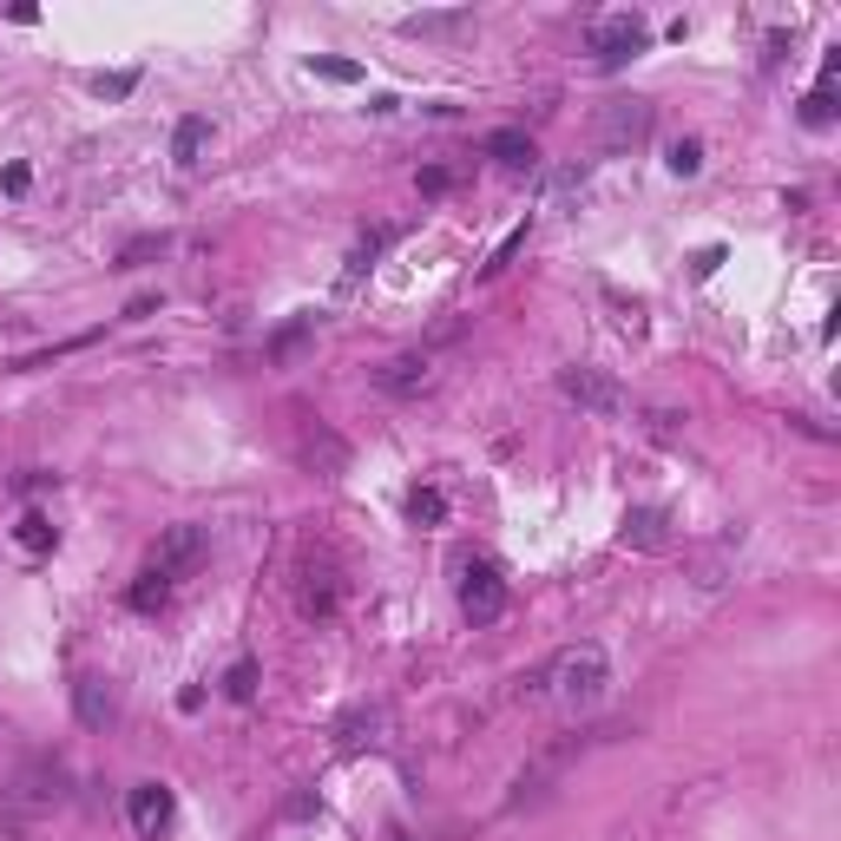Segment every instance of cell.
<instances>
[{"mask_svg":"<svg viewBox=\"0 0 841 841\" xmlns=\"http://www.w3.org/2000/svg\"><path fill=\"white\" fill-rule=\"evenodd\" d=\"M487 158L493 165H506V171H526V165H533V139H526L520 126H506V132H493L487 139Z\"/></svg>","mask_w":841,"mask_h":841,"instance_id":"obj_14","label":"cell"},{"mask_svg":"<svg viewBox=\"0 0 841 841\" xmlns=\"http://www.w3.org/2000/svg\"><path fill=\"white\" fill-rule=\"evenodd\" d=\"M651 139V99H612L598 112V151H637Z\"/></svg>","mask_w":841,"mask_h":841,"instance_id":"obj_8","label":"cell"},{"mask_svg":"<svg viewBox=\"0 0 841 841\" xmlns=\"http://www.w3.org/2000/svg\"><path fill=\"white\" fill-rule=\"evenodd\" d=\"M132 86H139V72H99V79H92V92H99V99H126Z\"/></svg>","mask_w":841,"mask_h":841,"instance_id":"obj_26","label":"cell"},{"mask_svg":"<svg viewBox=\"0 0 841 841\" xmlns=\"http://www.w3.org/2000/svg\"><path fill=\"white\" fill-rule=\"evenodd\" d=\"M408 520H415V526H441V520H447V493L441 487H415L408 493Z\"/></svg>","mask_w":841,"mask_h":841,"instance_id":"obj_19","label":"cell"},{"mask_svg":"<svg viewBox=\"0 0 841 841\" xmlns=\"http://www.w3.org/2000/svg\"><path fill=\"white\" fill-rule=\"evenodd\" d=\"M572 198H585V165H565L560 178H553V210H565Z\"/></svg>","mask_w":841,"mask_h":841,"instance_id":"obj_22","label":"cell"},{"mask_svg":"<svg viewBox=\"0 0 841 841\" xmlns=\"http://www.w3.org/2000/svg\"><path fill=\"white\" fill-rule=\"evenodd\" d=\"M619 546L625 553H664L671 546V513L664 506H631L625 526H619Z\"/></svg>","mask_w":841,"mask_h":841,"instance_id":"obj_10","label":"cell"},{"mask_svg":"<svg viewBox=\"0 0 841 841\" xmlns=\"http://www.w3.org/2000/svg\"><path fill=\"white\" fill-rule=\"evenodd\" d=\"M520 244H526V224H520V230H513V237H506V244H499V250H493L487 277H499V270H506V264H513V257H520Z\"/></svg>","mask_w":841,"mask_h":841,"instance_id":"obj_29","label":"cell"},{"mask_svg":"<svg viewBox=\"0 0 841 841\" xmlns=\"http://www.w3.org/2000/svg\"><path fill=\"white\" fill-rule=\"evenodd\" d=\"M671 171H677V178H697L703 171V139H677L671 145Z\"/></svg>","mask_w":841,"mask_h":841,"instance_id":"obj_23","label":"cell"},{"mask_svg":"<svg viewBox=\"0 0 841 841\" xmlns=\"http://www.w3.org/2000/svg\"><path fill=\"white\" fill-rule=\"evenodd\" d=\"M205 145H210V119H178V132H171V158H178L185 171L205 158Z\"/></svg>","mask_w":841,"mask_h":841,"instance_id":"obj_16","label":"cell"},{"mask_svg":"<svg viewBox=\"0 0 841 841\" xmlns=\"http://www.w3.org/2000/svg\"><path fill=\"white\" fill-rule=\"evenodd\" d=\"M303 336H309V323H289L277 343H270V355H296V349H303Z\"/></svg>","mask_w":841,"mask_h":841,"instance_id":"obj_30","label":"cell"},{"mask_svg":"<svg viewBox=\"0 0 841 841\" xmlns=\"http://www.w3.org/2000/svg\"><path fill=\"white\" fill-rule=\"evenodd\" d=\"M336 605H343V565L329 553H303V565H296V612L303 619H336Z\"/></svg>","mask_w":841,"mask_h":841,"instance_id":"obj_2","label":"cell"},{"mask_svg":"<svg viewBox=\"0 0 841 841\" xmlns=\"http://www.w3.org/2000/svg\"><path fill=\"white\" fill-rule=\"evenodd\" d=\"M447 185H454V178H447V171H441V165H434V171H420V191H427V198H441V191H447Z\"/></svg>","mask_w":841,"mask_h":841,"instance_id":"obj_31","label":"cell"},{"mask_svg":"<svg viewBox=\"0 0 841 841\" xmlns=\"http://www.w3.org/2000/svg\"><path fill=\"white\" fill-rule=\"evenodd\" d=\"M651 47V27L637 20V13H598L592 20V53H598V67H625Z\"/></svg>","mask_w":841,"mask_h":841,"instance_id":"obj_4","label":"cell"},{"mask_svg":"<svg viewBox=\"0 0 841 841\" xmlns=\"http://www.w3.org/2000/svg\"><path fill=\"white\" fill-rule=\"evenodd\" d=\"M427 382H434V362H427V349H408V355H395V362H382V368H375V388H382V395H395V402L420 395Z\"/></svg>","mask_w":841,"mask_h":841,"instance_id":"obj_9","label":"cell"},{"mask_svg":"<svg viewBox=\"0 0 841 841\" xmlns=\"http://www.w3.org/2000/svg\"><path fill=\"white\" fill-rule=\"evenodd\" d=\"M605 303L619 309V323H625V329H644V303H637V296H619V289H605Z\"/></svg>","mask_w":841,"mask_h":841,"instance_id":"obj_28","label":"cell"},{"mask_svg":"<svg viewBox=\"0 0 841 841\" xmlns=\"http://www.w3.org/2000/svg\"><path fill=\"white\" fill-rule=\"evenodd\" d=\"M72 710H79L86 730H106V723H112V691H106V677H79V684H72Z\"/></svg>","mask_w":841,"mask_h":841,"instance_id":"obj_13","label":"cell"},{"mask_svg":"<svg viewBox=\"0 0 841 841\" xmlns=\"http://www.w3.org/2000/svg\"><path fill=\"white\" fill-rule=\"evenodd\" d=\"M461 612H467V625H499L506 619V578L487 560L461 565Z\"/></svg>","mask_w":841,"mask_h":841,"instance_id":"obj_5","label":"cell"},{"mask_svg":"<svg viewBox=\"0 0 841 841\" xmlns=\"http://www.w3.org/2000/svg\"><path fill=\"white\" fill-rule=\"evenodd\" d=\"M126 605H132V612H165V605H171V578L145 565V578L132 585V592H126Z\"/></svg>","mask_w":841,"mask_h":841,"instance_id":"obj_17","label":"cell"},{"mask_svg":"<svg viewBox=\"0 0 841 841\" xmlns=\"http://www.w3.org/2000/svg\"><path fill=\"white\" fill-rule=\"evenodd\" d=\"M296 454H303V467H309L316 481H343V474H349V441H343L329 420H303V427H296Z\"/></svg>","mask_w":841,"mask_h":841,"instance_id":"obj_6","label":"cell"},{"mask_svg":"<svg viewBox=\"0 0 841 841\" xmlns=\"http://www.w3.org/2000/svg\"><path fill=\"white\" fill-rule=\"evenodd\" d=\"M408 40H454V33H474V13L467 7H434V13H408L402 20Z\"/></svg>","mask_w":841,"mask_h":841,"instance_id":"obj_12","label":"cell"},{"mask_svg":"<svg viewBox=\"0 0 841 841\" xmlns=\"http://www.w3.org/2000/svg\"><path fill=\"white\" fill-rule=\"evenodd\" d=\"M309 72H316V79H329V86H355V79H362L355 60H309Z\"/></svg>","mask_w":841,"mask_h":841,"instance_id":"obj_24","label":"cell"},{"mask_svg":"<svg viewBox=\"0 0 841 841\" xmlns=\"http://www.w3.org/2000/svg\"><path fill=\"white\" fill-rule=\"evenodd\" d=\"M205 553H210L205 526H191V520H185V526H165V533H158V546H151V572H165V578L178 585L185 572H198V565H205Z\"/></svg>","mask_w":841,"mask_h":841,"instance_id":"obj_7","label":"cell"},{"mask_svg":"<svg viewBox=\"0 0 841 841\" xmlns=\"http://www.w3.org/2000/svg\"><path fill=\"white\" fill-rule=\"evenodd\" d=\"M802 119H809V126H829V119H835V99H829V86H815V92L802 99Z\"/></svg>","mask_w":841,"mask_h":841,"instance_id":"obj_27","label":"cell"},{"mask_svg":"<svg viewBox=\"0 0 841 841\" xmlns=\"http://www.w3.org/2000/svg\"><path fill=\"white\" fill-rule=\"evenodd\" d=\"M546 684H553V697H560L572 716H585V710H598L605 691H612V657H605L598 644H565L560 657L546 664Z\"/></svg>","mask_w":841,"mask_h":841,"instance_id":"obj_1","label":"cell"},{"mask_svg":"<svg viewBox=\"0 0 841 841\" xmlns=\"http://www.w3.org/2000/svg\"><path fill=\"white\" fill-rule=\"evenodd\" d=\"M375 730H382V710L368 703V710H349V716H343L336 736H343V750H362V743H375Z\"/></svg>","mask_w":841,"mask_h":841,"instance_id":"obj_18","label":"cell"},{"mask_svg":"<svg viewBox=\"0 0 841 841\" xmlns=\"http://www.w3.org/2000/svg\"><path fill=\"white\" fill-rule=\"evenodd\" d=\"M165 244H171V237H139V244L119 250V264H126V270H132V264H151V257H165Z\"/></svg>","mask_w":841,"mask_h":841,"instance_id":"obj_25","label":"cell"},{"mask_svg":"<svg viewBox=\"0 0 841 841\" xmlns=\"http://www.w3.org/2000/svg\"><path fill=\"white\" fill-rule=\"evenodd\" d=\"M126 815H132L139 835H165V829H171V789H165V782H139V789L126 795Z\"/></svg>","mask_w":841,"mask_h":841,"instance_id":"obj_11","label":"cell"},{"mask_svg":"<svg viewBox=\"0 0 841 841\" xmlns=\"http://www.w3.org/2000/svg\"><path fill=\"white\" fill-rule=\"evenodd\" d=\"M13 540H20V546H27V553H47V546H53V520H47V513H27V520H20V533H13Z\"/></svg>","mask_w":841,"mask_h":841,"instance_id":"obj_21","label":"cell"},{"mask_svg":"<svg viewBox=\"0 0 841 841\" xmlns=\"http://www.w3.org/2000/svg\"><path fill=\"white\" fill-rule=\"evenodd\" d=\"M560 395L578 408V415H598V420H612V415H625V388L605 375V368H585V362H572V368H560Z\"/></svg>","mask_w":841,"mask_h":841,"instance_id":"obj_3","label":"cell"},{"mask_svg":"<svg viewBox=\"0 0 841 841\" xmlns=\"http://www.w3.org/2000/svg\"><path fill=\"white\" fill-rule=\"evenodd\" d=\"M388 244H395V230H368V237H362V244L349 250V270H343V289H355V283L368 277V270H375V257H382Z\"/></svg>","mask_w":841,"mask_h":841,"instance_id":"obj_15","label":"cell"},{"mask_svg":"<svg viewBox=\"0 0 841 841\" xmlns=\"http://www.w3.org/2000/svg\"><path fill=\"white\" fill-rule=\"evenodd\" d=\"M395 841H408V835H395Z\"/></svg>","mask_w":841,"mask_h":841,"instance_id":"obj_32","label":"cell"},{"mask_svg":"<svg viewBox=\"0 0 841 841\" xmlns=\"http://www.w3.org/2000/svg\"><path fill=\"white\" fill-rule=\"evenodd\" d=\"M257 677H264V671H257V657H237V664L224 671V697L250 703V697H257Z\"/></svg>","mask_w":841,"mask_h":841,"instance_id":"obj_20","label":"cell"}]
</instances>
